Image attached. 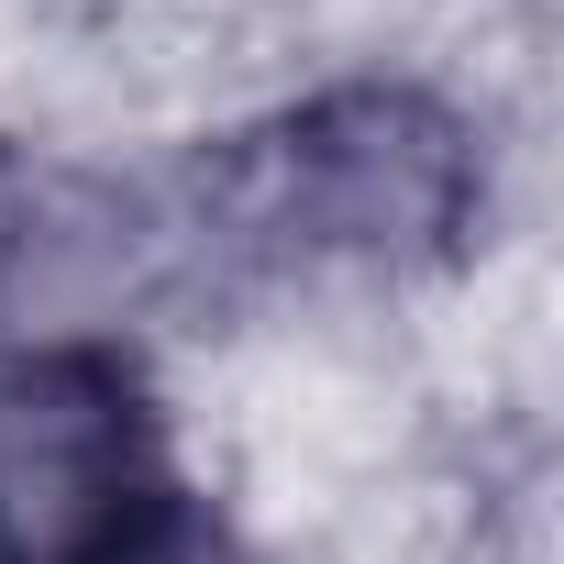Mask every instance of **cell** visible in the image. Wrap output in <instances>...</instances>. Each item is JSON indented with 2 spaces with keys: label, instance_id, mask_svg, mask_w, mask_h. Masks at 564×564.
Returning <instances> with one entry per match:
<instances>
[{
  "label": "cell",
  "instance_id": "1",
  "mask_svg": "<svg viewBox=\"0 0 564 564\" xmlns=\"http://www.w3.org/2000/svg\"><path fill=\"white\" fill-rule=\"evenodd\" d=\"M487 210L476 122L421 78H333L199 166L210 243L289 276H432Z\"/></svg>",
  "mask_w": 564,
  "mask_h": 564
},
{
  "label": "cell",
  "instance_id": "2",
  "mask_svg": "<svg viewBox=\"0 0 564 564\" xmlns=\"http://www.w3.org/2000/svg\"><path fill=\"white\" fill-rule=\"evenodd\" d=\"M177 443L122 344H34L0 366V564H177Z\"/></svg>",
  "mask_w": 564,
  "mask_h": 564
}]
</instances>
